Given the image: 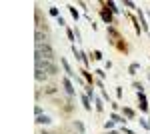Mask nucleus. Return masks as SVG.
Returning <instances> with one entry per match:
<instances>
[{"instance_id": "obj_4", "label": "nucleus", "mask_w": 150, "mask_h": 134, "mask_svg": "<svg viewBox=\"0 0 150 134\" xmlns=\"http://www.w3.org/2000/svg\"><path fill=\"white\" fill-rule=\"evenodd\" d=\"M138 100H140V110L146 112V110H148V102H146V96H144V92H138Z\"/></svg>"}, {"instance_id": "obj_13", "label": "nucleus", "mask_w": 150, "mask_h": 134, "mask_svg": "<svg viewBox=\"0 0 150 134\" xmlns=\"http://www.w3.org/2000/svg\"><path fill=\"white\" fill-rule=\"evenodd\" d=\"M138 68H140V64H136V62H134V64H130L128 72H130V74H136V70H138Z\"/></svg>"}, {"instance_id": "obj_14", "label": "nucleus", "mask_w": 150, "mask_h": 134, "mask_svg": "<svg viewBox=\"0 0 150 134\" xmlns=\"http://www.w3.org/2000/svg\"><path fill=\"white\" fill-rule=\"evenodd\" d=\"M110 118H112L114 122H118V124H124V118H122V116H118V114H112Z\"/></svg>"}, {"instance_id": "obj_18", "label": "nucleus", "mask_w": 150, "mask_h": 134, "mask_svg": "<svg viewBox=\"0 0 150 134\" xmlns=\"http://www.w3.org/2000/svg\"><path fill=\"white\" fill-rule=\"evenodd\" d=\"M114 120H108V122H106V124H104V128H106V130H112V126H114Z\"/></svg>"}, {"instance_id": "obj_6", "label": "nucleus", "mask_w": 150, "mask_h": 134, "mask_svg": "<svg viewBox=\"0 0 150 134\" xmlns=\"http://www.w3.org/2000/svg\"><path fill=\"white\" fill-rule=\"evenodd\" d=\"M100 16H102V20L106 24H112V12H110V10H106V8H104V10L100 12Z\"/></svg>"}, {"instance_id": "obj_21", "label": "nucleus", "mask_w": 150, "mask_h": 134, "mask_svg": "<svg viewBox=\"0 0 150 134\" xmlns=\"http://www.w3.org/2000/svg\"><path fill=\"white\" fill-rule=\"evenodd\" d=\"M94 60H102V52L96 50V52H94Z\"/></svg>"}, {"instance_id": "obj_11", "label": "nucleus", "mask_w": 150, "mask_h": 134, "mask_svg": "<svg viewBox=\"0 0 150 134\" xmlns=\"http://www.w3.org/2000/svg\"><path fill=\"white\" fill-rule=\"evenodd\" d=\"M104 6H106V8H108V10L112 12V14H118V8H116V4H114V2H106V4H104Z\"/></svg>"}, {"instance_id": "obj_23", "label": "nucleus", "mask_w": 150, "mask_h": 134, "mask_svg": "<svg viewBox=\"0 0 150 134\" xmlns=\"http://www.w3.org/2000/svg\"><path fill=\"white\" fill-rule=\"evenodd\" d=\"M84 78H86V80H88V82H90V84H92V76H90L88 72H84Z\"/></svg>"}, {"instance_id": "obj_12", "label": "nucleus", "mask_w": 150, "mask_h": 134, "mask_svg": "<svg viewBox=\"0 0 150 134\" xmlns=\"http://www.w3.org/2000/svg\"><path fill=\"white\" fill-rule=\"evenodd\" d=\"M74 128H76V130H78V132H80V134L84 132V124H82L80 120H76V122H74Z\"/></svg>"}, {"instance_id": "obj_1", "label": "nucleus", "mask_w": 150, "mask_h": 134, "mask_svg": "<svg viewBox=\"0 0 150 134\" xmlns=\"http://www.w3.org/2000/svg\"><path fill=\"white\" fill-rule=\"evenodd\" d=\"M34 64L38 70H44L46 74H56L58 72L56 64H52V60H42V62H34Z\"/></svg>"}, {"instance_id": "obj_3", "label": "nucleus", "mask_w": 150, "mask_h": 134, "mask_svg": "<svg viewBox=\"0 0 150 134\" xmlns=\"http://www.w3.org/2000/svg\"><path fill=\"white\" fill-rule=\"evenodd\" d=\"M62 86H64V90H66V92H68L70 96H72V94H74V86H72V82H70V78H68V76H66V78L62 80Z\"/></svg>"}, {"instance_id": "obj_7", "label": "nucleus", "mask_w": 150, "mask_h": 134, "mask_svg": "<svg viewBox=\"0 0 150 134\" xmlns=\"http://www.w3.org/2000/svg\"><path fill=\"white\" fill-rule=\"evenodd\" d=\"M60 62H62V66H64V72L68 74V78H70V76H74V72H72V68H70V64H68V62H66L64 58H60Z\"/></svg>"}, {"instance_id": "obj_8", "label": "nucleus", "mask_w": 150, "mask_h": 134, "mask_svg": "<svg viewBox=\"0 0 150 134\" xmlns=\"http://www.w3.org/2000/svg\"><path fill=\"white\" fill-rule=\"evenodd\" d=\"M52 120H50V116H46V114H42V116H36V124H50Z\"/></svg>"}, {"instance_id": "obj_22", "label": "nucleus", "mask_w": 150, "mask_h": 134, "mask_svg": "<svg viewBox=\"0 0 150 134\" xmlns=\"http://www.w3.org/2000/svg\"><path fill=\"white\" fill-rule=\"evenodd\" d=\"M34 112H36V116H42V108H40V106H36Z\"/></svg>"}, {"instance_id": "obj_26", "label": "nucleus", "mask_w": 150, "mask_h": 134, "mask_svg": "<svg viewBox=\"0 0 150 134\" xmlns=\"http://www.w3.org/2000/svg\"><path fill=\"white\" fill-rule=\"evenodd\" d=\"M42 134H50V132H42Z\"/></svg>"}, {"instance_id": "obj_19", "label": "nucleus", "mask_w": 150, "mask_h": 134, "mask_svg": "<svg viewBox=\"0 0 150 134\" xmlns=\"http://www.w3.org/2000/svg\"><path fill=\"white\" fill-rule=\"evenodd\" d=\"M124 6H128V8H136V4L130 2V0H124Z\"/></svg>"}, {"instance_id": "obj_17", "label": "nucleus", "mask_w": 150, "mask_h": 134, "mask_svg": "<svg viewBox=\"0 0 150 134\" xmlns=\"http://www.w3.org/2000/svg\"><path fill=\"white\" fill-rule=\"evenodd\" d=\"M68 10H70V14H72V16H74V18L78 20V10H76L74 6H68Z\"/></svg>"}, {"instance_id": "obj_10", "label": "nucleus", "mask_w": 150, "mask_h": 134, "mask_svg": "<svg viewBox=\"0 0 150 134\" xmlns=\"http://www.w3.org/2000/svg\"><path fill=\"white\" fill-rule=\"evenodd\" d=\"M36 80H38V82H42V80L46 78V72H44V70H38V68H36Z\"/></svg>"}, {"instance_id": "obj_27", "label": "nucleus", "mask_w": 150, "mask_h": 134, "mask_svg": "<svg viewBox=\"0 0 150 134\" xmlns=\"http://www.w3.org/2000/svg\"><path fill=\"white\" fill-rule=\"evenodd\" d=\"M148 126H150V120H148Z\"/></svg>"}, {"instance_id": "obj_2", "label": "nucleus", "mask_w": 150, "mask_h": 134, "mask_svg": "<svg viewBox=\"0 0 150 134\" xmlns=\"http://www.w3.org/2000/svg\"><path fill=\"white\" fill-rule=\"evenodd\" d=\"M36 52H40V54L44 56V60H52V58H54V50H52V48H50L48 44L36 46Z\"/></svg>"}, {"instance_id": "obj_24", "label": "nucleus", "mask_w": 150, "mask_h": 134, "mask_svg": "<svg viewBox=\"0 0 150 134\" xmlns=\"http://www.w3.org/2000/svg\"><path fill=\"white\" fill-rule=\"evenodd\" d=\"M122 132H124V134H134L132 130H130V128H122Z\"/></svg>"}, {"instance_id": "obj_20", "label": "nucleus", "mask_w": 150, "mask_h": 134, "mask_svg": "<svg viewBox=\"0 0 150 134\" xmlns=\"http://www.w3.org/2000/svg\"><path fill=\"white\" fill-rule=\"evenodd\" d=\"M102 108H104V104H102V100H96V110L100 112V110H102Z\"/></svg>"}, {"instance_id": "obj_25", "label": "nucleus", "mask_w": 150, "mask_h": 134, "mask_svg": "<svg viewBox=\"0 0 150 134\" xmlns=\"http://www.w3.org/2000/svg\"><path fill=\"white\" fill-rule=\"evenodd\" d=\"M108 134H118V132H114V130H108Z\"/></svg>"}, {"instance_id": "obj_15", "label": "nucleus", "mask_w": 150, "mask_h": 134, "mask_svg": "<svg viewBox=\"0 0 150 134\" xmlns=\"http://www.w3.org/2000/svg\"><path fill=\"white\" fill-rule=\"evenodd\" d=\"M48 12H50V16H56V18H60V12H58V8H56V6H52V8H50Z\"/></svg>"}, {"instance_id": "obj_5", "label": "nucleus", "mask_w": 150, "mask_h": 134, "mask_svg": "<svg viewBox=\"0 0 150 134\" xmlns=\"http://www.w3.org/2000/svg\"><path fill=\"white\" fill-rule=\"evenodd\" d=\"M34 38H36V46H42V44H46V42H44V40H46V36L42 34V30H36Z\"/></svg>"}, {"instance_id": "obj_16", "label": "nucleus", "mask_w": 150, "mask_h": 134, "mask_svg": "<svg viewBox=\"0 0 150 134\" xmlns=\"http://www.w3.org/2000/svg\"><path fill=\"white\" fill-rule=\"evenodd\" d=\"M124 116L126 118H134V110L132 108H124Z\"/></svg>"}, {"instance_id": "obj_9", "label": "nucleus", "mask_w": 150, "mask_h": 134, "mask_svg": "<svg viewBox=\"0 0 150 134\" xmlns=\"http://www.w3.org/2000/svg\"><path fill=\"white\" fill-rule=\"evenodd\" d=\"M82 104H84V108H86V110H92V104H90V98H88L86 94H82Z\"/></svg>"}]
</instances>
